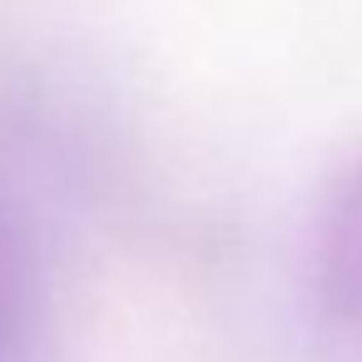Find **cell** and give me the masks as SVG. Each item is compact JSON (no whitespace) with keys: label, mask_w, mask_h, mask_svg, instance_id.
<instances>
[{"label":"cell","mask_w":362,"mask_h":362,"mask_svg":"<svg viewBox=\"0 0 362 362\" xmlns=\"http://www.w3.org/2000/svg\"><path fill=\"white\" fill-rule=\"evenodd\" d=\"M317 293L332 313L362 317V159L327 199L317 228Z\"/></svg>","instance_id":"cell-1"}]
</instances>
